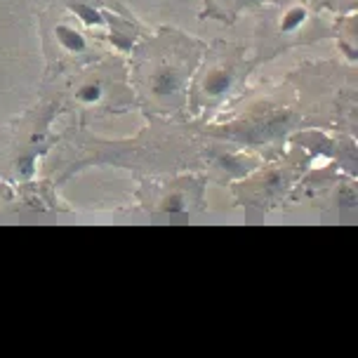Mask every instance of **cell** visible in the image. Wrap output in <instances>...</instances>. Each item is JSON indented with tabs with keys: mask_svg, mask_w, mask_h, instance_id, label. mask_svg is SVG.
<instances>
[{
	"mask_svg": "<svg viewBox=\"0 0 358 358\" xmlns=\"http://www.w3.org/2000/svg\"><path fill=\"white\" fill-rule=\"evenodd\" d=\"M313 161L316 158L302 146L287 144L278 156L268 158L250 175L231 184L234 203L245 213L248 220L268 215L287 201L290 191L295 189V184L311 168Z\"/></svg>",
	"mask_w": 358,
	"mask_h": 358,
	"instance_id": "cell-7",
	"label": "cell"
},
{
	"mask_svg": "<svg viewBox=\"0 0 358 358\" xmlns=\"http://www.w3.org/2000/svg\"><path fill=\"white\" fill-rule=\"evenodd\" d=\"M264 161H268V158H264L262 153L241 149V146H234L206 134L203 175L208 177V182H215L220 187H231L234 182H238L245 175H250L252 170H257Z\"/></svg>",
	"mask_w": 358,
	"mask_h": 358,
	"instance_id": "cell-10",
	"label": "cell"
},
{
	"mask_svg": "<svg viewBox=\"0 0 358 358\" xmlns=\"http://www.w3.org/2000/svg\"><path fill=\"white\" fill-rule=\"evenodd\" d=\"M287 144H297L311 153L313 158L325 156L330 158L332 165H337L342 172L356 177L358 170V151L354 134L323 130V127H306L299 130L287 139Z\"/></svg>",
	"mask_w": 358,
	"mask_h": 358,
	"instance_id": "cell-12",
	"label": "cell"
},
{
	"mask_svg": "<svg viewBox=\"0 0 358 358\" xmlns=\"http://www.w3.org/2000/svg\"><path fill=\"white\" fill-rule=\"evenodd\" d=\"M208 177L203 172H175L139 177L134 206L149 217H198L208 210Z\"/></svg>",
	"mask_w": 358,
	"mask_h": 358,
	"instance_id": "cell-9",
	"label": "cell"
},
{
	"mask_svg": "<svg viewBox=\"0 0 358 358\" xmlns=\"http://www.w3.org/2000/svg\"><path fill=\"white\" fill-rule=\"evenodd\" d=\"M250 48L227 38L206 45L187 92L189 120H213L245 94L248 78L255 71Z\"/></svg>",
	"mask_w": 358,
	"mask_h": 358,
	"instance_id": "cell-4",
	"label": "cell"
},
{
	"mask_svg": "<svg viewBox=\"0 0 358 358\" xmlns=\"http://www.w3.org/2000/svg\"><path fill=\"white\" fill-rule=\"evenodd\" d=\"M41 92L57 99L62 113H73L80 127L108 116L137 111V97L130 85L127 59L106 52L97 62L41 80Z\"/></svg>",
	"mask_w": 358,
	"mask_h": 358,
	"instance_id": "cell-3",
	"label": "cell"
},
{
	"mask_svg": "<svg viewBox=\"0 0 358 358\" xmlns=\"http://www.w3.org/2000/svg\"><path fill=\"white\" fill-rule=\"evenodd\" d=\"M52 5L69 12L83 29L104 43L106 34V3L104 0H52Z\"/></svg>",
	"mask_w": 358,
	"mask_h": 358,
	"instance_id": "cell-14",
	"label": "cell"
},
{
	"mask_svg": "<svg viewBox=\"0 0 358 358\" xmlns=\"http://www.w3.org/2000/svg\"><path fill=\"white\" fill-rule=\"evenodd\" d=\"M252 38L255 66L273 62L295 48H306L332 38V17L311 0H271L257 12Z\"/></svg>",
	"mask_w": 358,
	"mask_h": 358,
	"instance_id": "cell-5",
	"label": "cell"
},
{
	"mask_svg": "<svg viewBox=\"0 0 358 358\" xmlns=\"http://www.w3.org/2000/svg\"><path fill=\"white\" fill-rule=\"evenodd\" d=\"M271 0H203V10L198 12V19H213V22L234 27L243 15H250L264 8Z\"/></svg>",
	"mask_w": 358,
	"mask_h": 358,
	"instance_id": "cell-15",
	"label": "cell"
},
{
	"mask_svg": "<svg viewBox=\"0 0 358 358\" xmlns=\"http://www.w3.org/2000/svg\"><path fill=\"white\" fill-rule=\"evenodd\" d=\"M38 27H41V45L45 57L43 78H55V76L73 71V69L97 62L99 57L111 52L97 36L85 31L69 12L52 3L38 19Z\"/></svg>",
	"mask_w": 358,
	"mask_h": 358,
	"instance_id": "cell-8",
	"label": "cell"
},
{
	"mask_svg": "<svg viewBox=\"0 0 358 358\" xmlns=\"http://www.w3.org/2000/svg\"><path fill=\"white\" fill-rule=\"evenodd\" d=\"M321 10L330 12V15H347V12H356L358 0H311Z\"/></svg>",
	"mask_w": 358,
	"mask_h": 358,
	"instance_id": "cell-17",
	"label": "cell"
},
{
	"mask_svg": "<svg viewBox=\"0 0 358 358\" xmlns=\"http://www.w3.org/2000/svg\"><path fill=\"white\" fill-rule=\"evenodd\" d=\"M332 38H337L340 52L347 57V62L356 64V55H358V19H356V12L332 15Z\"/></svg>",
	"mask_w": 358,
	"mask_h": 358,
	"instance_id": "cell-16",
	"label": "cell"
},
{
	"mask_svg": "<svg viewBox=\"0 0 358 358\" xmlns=\"http://www.w3.org/2000/svg\"><path fill=\"white\" fill-rule=\"evenodd\" d=\"M106 3V34L104 45L111 52L127 57L132 52V48L142 41L144 36H149L151 31L132 15L125 5H120L118 0H104Z\"/></svg>",
	"mask_w": 358,
	"mask_h": 358,
	"instance_id": "cell-13",
	"label": "cell"
},
{
	"mask_svg": "<svg viewBox=\"0 0 358 358\" xmlns=\"http://www.w3.org/2000/svg\"><path fill=\"white\" fill-rule=\"evenodd\" d=\"M57 116H62L57 99L41 92L34 106L0 127V182L22 184L36 179L38 161L59 142V134L52 132Z\"/></svg>",
	"mask_w": 358,
	"mask_h": 358,
	"instance_id": "cell-6",
	"label": "cell"
},
{
	"mask_svg": "<svg viewBox=\"0 0 358 358\" xmlns=\"http://www.w3.org/2000/svg\"><path fill=\"white\" fill-rule=\"evenodd\" d=\"M57 184L50 177L31 179L22 184L0 182V213L12 215H48L66 213V206L57 196Z\"/></svg>",
	"mask_w": 358,
	"mask_h": 358,
	"instance_id": "cell-11",
	"label": "cell"
},
{
	"mask_svg": "<svg viewBox=\"0 0 358 358\" xmlns=\"http://www.w3.org/2000/svg\"><path fill=\"white\" fill-rule=\"evenodd\" d=\"M208 41L179 29L161 27L144 36L127 59L137 111L168 120H189L187 92Z\"/></svg>",
	"mask_w": 358,
	"mask_h": 358,
	"instance_id": "cell-2",
	"label": "cell"
},
{
	"mask_svg": "<svg viewBox=\"0 0 358 358\" xmlns=\"http://www.w3.org/2000/svg\"><path fill=\"white\" fill-rule=\"evenodd\" d=\"M203 146L206 134L194 120H168L146 116V125L132 139H99L85 127H66L59 142L48 153V177L57 187L69 182L73 175L97 168L130 170L134 177H161L175 172H203Z\"/></svg>",
	"mask_w": 358,
	"mask_h": 358,
	"instance_id": "cell-1",
	"label": "cell"
}]
</instances>
